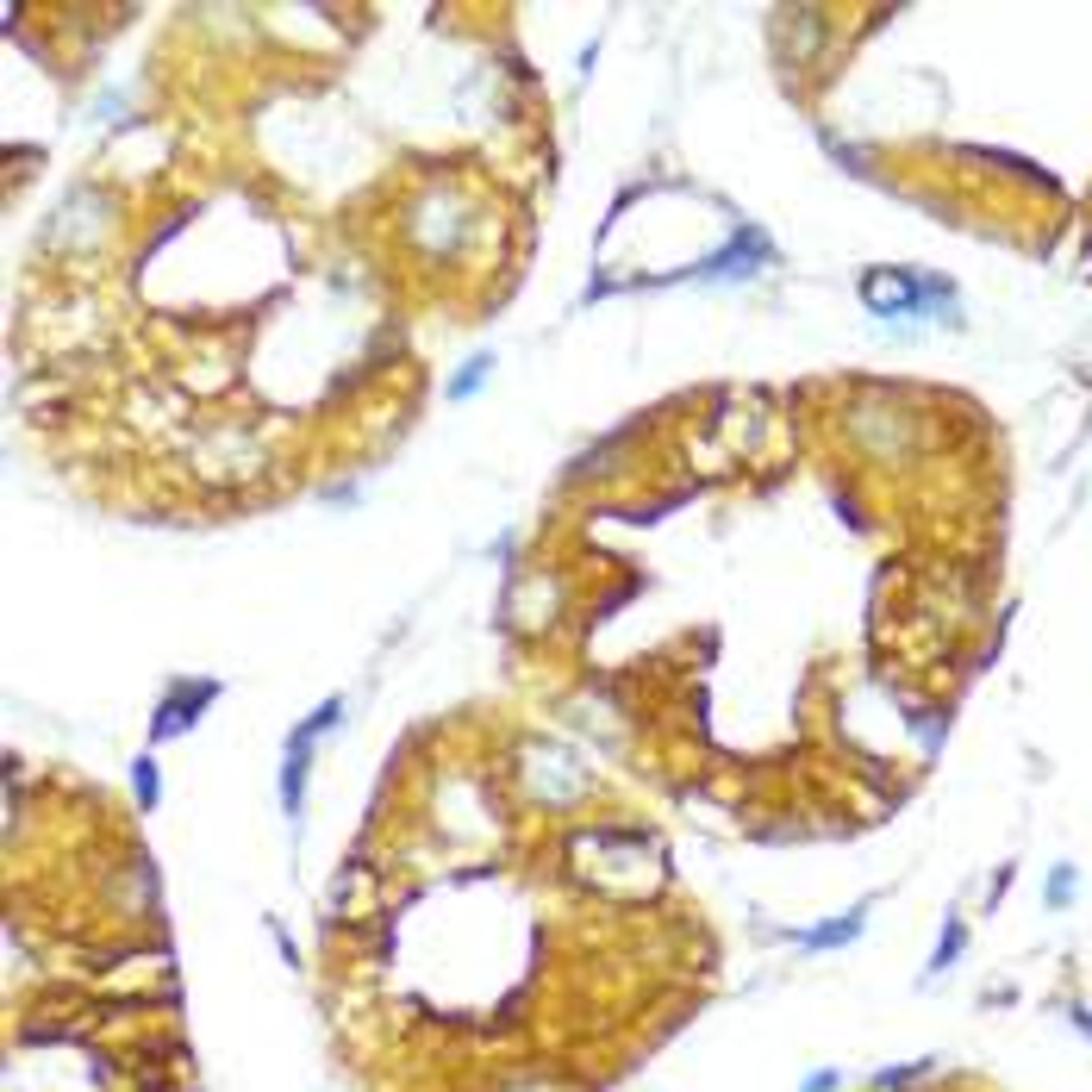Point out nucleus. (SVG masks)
I'll return each instance as SVG.
<instances>
[{"instance_id":"1","label":"nucleus","mask_w":1092,"mask_h":1092,"mask_svg":"<svg viewBox=\"0 0 1092 1092\" xmlns=\"http://www.w3.org/2000/svg\"><path fill=\"white\" fill-rule=\"evenodd\" d=\"M188 468L207 487H244V481L263 475V443L250 438V431H212L188 450Z\"/></svg>"},{"instance_id":"2","label":"nucleus","mask_w":1092,"mask_h":1092,"mask_svg":"<svg viewBox=\"0 0 1092 1092\" xmlns=\"http://www.w3.org/2000/svg\"><path fill=\"white\" fill-rule=\"evenodd\" d=\"M207 699H212V681H194V687H175V706H163V712H156V737H175L181 725H194V718L207 712Z\"/></svg>"},{"instance_id":"3","label":"nucleus","mask_w":1092,"mask_h":1092,"mask_svg":"<svg viewBox=\"0 0 1092 1092\" xmlns=\"http://www.w3.org/2000/svg\"><path fill=\"white\" fill-rule=\"evenodd\" d=\"M862 924H868V905H856L849 918H830V924H818V930H805V949H843V942H856L862 937Z\"/></svg>"},{"instance_id":"4","label":"nucleus","mask_w":1092,"mask_h":1092,"mask_svg":"<svg viewBox=\"0 0 1092 1092\" xmlns=\"http://www.w3.org/2000/svg\"><path fill=\"white\" fill-rule=\"evenodd\" d=\"M368 905H375V881H368V868L356 862V868L338 874V912H344V918H363Z\"/></svg>"},{"instance_id":"5","label":"nucleus","mask_w":1092,"mask_h":1092,"mask_svg":"<svg viewBox=\"0 0 1092 1092\" xmlns=\"http://www.w3.org/2000/svg\"><path fill=\"white\" fill-rule=\"evenodd\" d=\"M487 368H494V356H475V363H468V368L456 375V387H450V394H456V400H468V394L481 387V375H487Z\"/></svg>"},{"instance_id":"6","label":"nucleus","mask_w":1092,"mask_h":1092,"mask_svg":"<svg viewBox=\"0 0 1092 1092\" xmlns=\"http://www.w3.org/2000/svg\"><path fill=\"white\" fill-rule=\"evenodd\" d=\"M956 956H961V924L949 918V930H942V949H937V956H930V974H942V968H949V961H956Z\"/></svg>"},{"instance_id":"7","label":"nucleus","mask_w":1092,"mask_h":1092,"mask_svg":"<svg viewBox=\"0 0 1092 1092\" xmlns=\"http://www.w3.org/2000/svg\"><path fill=\"white\" fill-rule=\"evenodd\" d=\"M132 781H137V799L156 805V762H151V755H144V762L132 768Z\"/></svg>"},{"instance_id":"8","label":"nucleus","mask_w":1092,"mask_h":1092,"mask_svg":"<svg viewBox=\"0 0 1092 1092\" xmlns=\"http://www.w3.org/2000/svg\"><path fill=\"white\" fill-rule=\"evenodd\" d=\"M1049 886H1055L1049 900H1055V905H1068V900H1073V868H1055V881H1049Z\"/></svg>"},{"instance_id":"9","label":"nucleus","mask_w":1092,"mask_h":1092,"mask_svg":"<svg viewBox=\"0 0 1092 1092\" xmlns=\"http://www.w3.org/2000/svg\"><path fill=\"white\" fill-rule=\"evenodd\" d=\"M830 1087H837V1073H830V1068H825V1073H812V1080H805V1092H830Z\"/></svg>"}]
</instances>
